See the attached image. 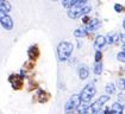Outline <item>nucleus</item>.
Listing matches in <instances>:
<instances>
[{
    "instance_id": "nucleus-1",
    "label": "nucleus",
    "mask_w": 125,
    "mask_h": 114,
    "mask_svg": "<svg viewBox=\"0 0 125 114\" xmlns=\"http://www.w3.org/2000/svg\"><path fill=\"white\" fill-rule=\"evenodd\" d=\"M73 44L69 42H61L57 47V57L60 61H67L73 52Z\"/></svg>"
},
{
    "instance_id": "nucleus-2",
    "label": "nucleus",
    "mask_w": 125,
    "mask_h": 114,
    "mask_svg": "<svg viewBox=\"0 0 125 114\" xmlns=\"http://www.w3.org/2000/svg\"><path fill=\"white\" fill-rule=\"evenodd\" d=\"M95 93H96V89L94 86L92 85V83L87 85L86 87L81 90V93H80L81 102H89V101L93 99V96L95 95Z\"/></svg>"
},
{
    "instance_id": "nucleus-3",
    "label": "nucleus",
    "mask_w": 125,
    "mask_h": 114,
    "mask_svg": "<svg viewBox=\"0 0 125 114\" xmlns=\"http://www.w3.org/2000/svg\"><path fill=\"white\" fill-rule=\"evenodd\" d=\"M81 104V99L79 94H74L69 100L67 101V104L64 106V112L67 114L73 113L75 109H77V107Z\"/></svg>"
},
{
    "instance_id": "nucleus-4",
    "label": "nucleus",
    "mask_w": 125,
    "mask_h": 114,
    "mask_svg": "<svg viewBox=\"0 0 125 114\" xmlns=\"http://www.w3.org/2000/svg\"><path fill=\"white\" fill-rule=\"evenodd\" d=\"M89 11H91V7H88V6H85V7H82V6L72 7L68 11V17L72 19H77L80 17H85V14H87Z\"/></svg>"
},
{
    "instance_id": "nucleus-5",
    "label": "nucleus",
    "mask_w": 125,
    "mask_h": 114,
    "mask_svg": "<svg viewBox=\"0 0 125 114\" xmlns=\"http://www.w3.org/2000/svg\"><path fill=\"white\" fill-rule=\"evenodd\" d=\"M0 24H1L2 28L5 30H7V31H10V30L13 28V20L4 11H0Z\"/></svg>"
},
{
    "instance_id": "nucleus-6",
    "label": "nucleus",
    "mask_w": 125,
    "mask_h": 114,
    "mask_svg": "<svg viewBox=\"0 0 125 114\" xmlns=\"http://www.w3.org/2000/svg\"><path fill=\"white\" fill-rule=\"evenodd\" d=\"M86 2L87 0H63L62 5L67 9H72V7H80Z\"/></svg>"
},
{
    "instance_id": "nucleus-7",
    "label": "nucleus",
    "mask_w": 125,
    "mask_h": 114,
    "mask_svg": "<svg viewBox=\"0 0 125 114\" xmlns=\"http://www.w3.org/2000/svg\"><path fill=\"white\" fill-rule=\"evenodd\" d=\"M100 25H101L100 20H98V19H91V21L87 24V26L85 28L87 30V32L89 33V32H93V31L98 30V28H100Z\"/></svg>"
},
{
    "instance_id": "nucleus-8",
    "label": "nucleus",
    "mask_w": 125,
    "mask_h": 114,
    "mask_svg": "<svg viewBox=\"0 0 125 114\" xmlns=\"http://www.w3.org/2000/svg\"><path fill=\"white\" fill-rule=\"evenodd\" d=\"M105 45H106V38L104 36H98L95 38V42H94V47H95L96 51H100Z\"/></svg>"
},
{
    "instance_id": "nucleus-9",
    "label": "nucleus",
    "mask_w": 125,
    "mask_h": 114,
    "mask_svg": "<svg viewBox=\"0 0 125 114\" xmlns=\"http://www.w3.org/2000/svg\"><path fill=\"white\" fill-rule=\"evenodd\" d=\"M79 77L81 80H86L87 77L89 76V70H88V66H81L79 68Z\"/></svg>"
},
{
    "instance_id": "nucleus-10",
    "label": "nucleus",
    "mask_w": 125,
    "mask_h": 114,
    "mask_svg": "<svg viewBox=\"0 0 125 114\" xmlns=\"http://www.w3.org/2000/svg\"><path fill=\"white\" fill-rule=\"evenodd\" d=\"M112 112L115 114H123L124 112V106L122 104H119V102H115V104H112Z\"/></svg>"
},
{
    "instance_id": "nucleus-11",
    "label": "nucleus",
    "mask_w": 125,
    "mask_h": 114,
    "mask_svg": "<svg viewBox=\"0 0 125 114\" xmlns=\"http://www.w3.org/2000/svg\"><path fill=\"white\" fill-rule=\"evenodd\" d=\"M119 40V35L118 33H110L108 36H107V39H106V43L108 42L110 44H115Z\"/></svg>"
},
{
    "instance_id": "nucleus-12",
    "label": "nucleus",
    "mask_w": 125,
    "mask_h": 114,
    "mask_svg": "<svg viewBox=\"0 0 125 114\" xmlns=\"http://www.w3.org/2000/svg\"><path fill=\"white\" fill-rule=\"evenodd\" d=\"M88 35V32H87V30L85 28H76L75 31H74V36L77 38H81V37H85Z\"/></svg>"
},
{
    "instance_id": "nucleus-13",
    "label": "nucleus",
    "mask_w": 125,
    "mask_h": 114,
    "mask_svg": "<svg viewBox=\"0 0 125 114\" xmlns=\"http://www.w3.org/2000/svg\"><path fill=\"white\" fill-rule=\"evenodd\" d=\"M0 11H4V12H10L11 11V5L5 1V0H0Z\"/></svg>"
},
{
    "instance_id": "nucleus-14",
    "label": "nucleus",
    "mask_w": 125,
    "mask_h": 114,
    "mask_svg": "<svg viewBox=\"0 0 125 114\" xmlns=\"http://www.w3.org/2000/svg\"><path fill=\"white\" fill-rule=\"evenodd\" d=\"M93 71H94L95 75H100L103 73V64H101V62H95V64L93 66Z\"/></svg>"
},
{
    "instance_id": "nucleus-15",
    "label": "nucleus",
    "mask_w": 125,
    "mask_h": 114,
    "mask_svg": "<svg viewBox=\"0 0 125 114\" xmlns=\"http://www.w3.org/2000/svg\"><path fill=\"white\" fill-rule=\"evenodd\" d=\"M105 90L107 94H113L115 92V86L113 83H107L105 87Z\"/></svg>"
},
{
    "instance_id": "nucleus-16",
    "label": "nucleus",
    "mask_w": 125,
    "mask_h": 114,
    "mask_svg": "<svg viewBox=\"0 0 125 114\" xmlns=\"http://www.w3.org/2000/svg\"><path fill=\"white\" fill-rule=\"evenodd\" d=\"M108 100H110V96H108V95H103V96H100V97L98 99V102L101 104V106H104Z\"/></svg>"
},
{
    "instance_id": "nucleus-17",
    "label": "nucleus",
    "mask_w": 125,
    "mask_h": 114,
    "mask_svg": "<svg viewBox=\"0 0 125 114\" xmlns=\"http://www.w3.org/2000/svg\"><path fill=\"white\" fill-rule=\"evenodd\" d=\"M82 114H98V113H96L95 109H94V108L92 107V104H91V106H87L86 109H85V112Z\"/></svg>"
},
{
    "instance_id": "nucleus-18",
    "label": "nucleus",
    "mask_w": 125,
    "mask_h": 114,
    "mask_svg": "<svg viewBox=\"0 0 125 114\" xmlns=\"http://www.w3.org/2000/svg\"><path fill=\"white\" fill-rule=\"evenodd\" d=\"M117 58H118V61H120V62H125V52H119L118 55H117Z\"/></svg>"
},
{
    "instance_id": "nucleus-19",
    "label": "nucleus",
    "mask_w": 125,
    "mask_h": 114,
    "mask_svg": "<svg viewBox=\"0 0 125 114\" xmlns=\"http://www.w3.org/2000/svg\"><path fill=\"white\" fill-rule=\"evenodd\" d=\"M118 87H119V89L124 90V89H125V78H122V80L119 81V83H118Z\"/></svg>"
},
{
    "instance_id": "nucleus-20",
    "label": "nucleus",
    "mask_w": 125,
    "mask_h": 114,
    "mask_svg": "<svg viewBox=\"0 0 125 114\" xmlns=\"http://www.w3.org/2000/svg\"><path fill=\"white\" fill-rule=\"evenodd\" d=\"M101 57H103L101 51H96L95 52V62H100V61H101Z\"/></svg>"
},
{
    "instance_id": "nucleus-21",
    "label": "nucleus",
    "mask_w": 125,
    "mask_h": 114,
    "mask_svg": "<svg viewBox=\"0 0 125 114\" xmlns=\"http://www.w3.org/2000/svg\"><path fill=\"white\" fill-rule=\"evenodd\" d=\"M115 10L117 12H123L124 11V7L122 6V5H119V4H115Z\"/></svg>"
},
{
    "instance_id": "nucleus-22",
    "label": "nucleus",
    "mask_w": 125,
    "mask_h": 114,
    "mask_svg": "<svg viewBox=\"0 0 125 114\" xmlns=\"http://www.w3.org/2000/svg\"><path fill=\"white\" fill-rule=\"evenodd\" d=\"M82 21H83V23H85V24H88V23H89V21H91V19L88 18V17H82Z\"/></svg>"
},
{
    "instance_id": "nucleus-23",
    "label": "nucleus",
    "mask_w": 125,
    "mask_h": 114,
    "mask_svg": "<svg viewBox=\"0 0 125 114\" xmlns=\"http://www.w3.org/2000/svg\"><path fill=\"white\" fill-rule=\"evenodd\" d=\"M105 114H115V113L112 112V109H108L107 108V109H105Z\"/></svg>"
},
{
    "instance_id": "nucleus-24",
    "label": "nucleus",
    "mask_w": 125,
    "mask_h": 114,
    "mask_svg": "<svg viewBox=\"0 0 125 114\" xmlns=\"http://www.w3.org/2000/svg\"><path fill=\"white\" fill-rule=\"evenodd\" d=\"M122 49H123V52H125V43H124V45H123V48H122Z\"/></svg>"
},
{
    "instance_id": "nucleus-25",
    "label": "nucleus",
    "mask_w": 125,
    "mask_h": 114,
    "mask_svg": "<svg viewBox=\"0 0 125 114\" xmlns=\"http://www.w3.org/2000/svg\"><path fill=\"white\" fill-rule=\"evenodd\" d=\"M123 26H124V28H125V19H124V21H123Z\"/></svg>"
},
{
    "instance_id": "nucleus-26",
    "label": "nucleus",
    "mask_w": 125,
    "mask_h": 114,
    "mask_svg": "<svg viewBox=\"0 0 125 114\" xmlns=\"http://www.w3.org/2000/svg\"><path fill=\"white\" fill-rule=\"evenodd\" d=\"M54 1H55V0H54Z\"/></svg>"
}]
</instances>
